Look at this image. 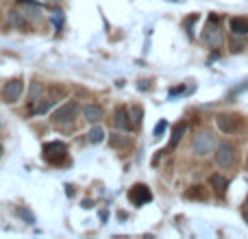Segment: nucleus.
Segmentation results:
<instances>
[{"mask_svg": "<svg viewBox=\"0 0 248 239\" xmlns=\"http://www.w3.org/2000/svg\"><path fill=\"white\" fill-rule=\"evenodd\" d=\"M209 185L216 189V194H220V196H222V194L227 192V187H229V180L224 179L222 174H214V176L209 179Z\"/></svg>", "mask_w": 248, "mask_h": 239, "instance_id": "obj_12", "label": "nucleus"}, {"mask_svg": "<svg viewBox=\"0 0 248 239\" xmlns=\"http://www.w3.org/2000/svg\"><path fill=\"white\" fill-rule=\"evenodd\" d=\"M131 120H133V126H140L141 124V107H133L131 109Z\"/></svg>", "mask_w": 248, "mask_h": 239, "instance_id": "obj_19", "label": "nucleus"}, {"mask_svg": "<svg viewBox=\"0 0 248 239\" xmlns=\"http://www.w3.org/2000/svg\"><path fill=\"white\" fill-rule=\"evenodd\" d=\"M0 154H2V146H0Z\"/></svg>", "mask_w": 248, "mask_h": 239, "instance_id": "obj_23", "label": "nucleus"}, {"mask_svg": "<svg viewBox=\"0 0 248 239\" xmlns=\"http://www.w3.org/2000/svg\"><path fill=\"white\" fill-rule=\"evenodd\" d=\"M202 39L207 46L211 48H220L222 46V29H220V17L218 15H209L205 30H202Z\"/></svg>", "mask_w": 248, "mask_h": 239, "instance_id": "obj_1", "label": "nucleus"}, {"mask_svg": "<svg viewBox=\"0 0 248 239\" xmlns=\"http://www.w3.org/2000/svg\"><path fill=\"white\" fill-rule=\"evenodd\" d=\"M42 94H44V85L42 83H33V87H31V103L39 100V96Z\"/></svg>", "mask_w": 248, "mask_h": 239, "instance_id": "obj_18", "label": "nucleus"}, {"mask_svg": "<svg viewBox=\"0 0 248 239\" xmlns=\"http://www.w3.org/2000/svg\"><path fill=\"white\" fill-rule=\"evenodd\" d=\"M44 159H46L50 165H61V163L68 159V148L61 141H48L44 146Z\"/></svg>", "mask_w": 248, "mask_h": 239, "instance_id": "obj_2", "label": "nucleus"}, {"mask_svg": "<svg viewBox=\"0 0 248 239\" xmlns=\"http://www.w3.org/2000/svg\"><path fill=\"white\" fill-rule=\"evenodd\" d=\"M9 22H11L16 29H20V30H26V29H29V20H26V13H22V11H9Z\"/></svg>", "mask_w": 248, "mask_h": 239, "instance_id": "obj_11", "label": "nucleus"}, {"mask_svg": "<svg viewBox=\"0 0 248 239\" xmlns=\"http://www.w3.org/2000/svg\"><path fill=\"white\" fill-rule=\"evenodd\" d=\"M216 124H218V128H220L222 133L231 135V133H235L237 128H240V118H237V116H231V113H222V116L216 118Z\"/></svg>", "mask_w": 248, "mask_h": 239, "instance_id": "obj_8", "label": "nucleus"}, {"mask_svg": "<svg viewBox=\"0 0 248 239\" xmlns=\"http://www.w3.org/2000/svg\"><path fill=\"white\" fill-rule=\"evenodd\" d=\"M214 148H216V137L211 135L209 131H202L194 137V152H196L198 157H207V154H211Z\"/></svg>", "mask_w": 248, "mask_h": 239, "instance_id": "obj_3", "label": "nucleus"}, {"mask_svg": "<svg viewBox=\"0 0 248 239\" xmlns=\"http://www.w3.org/2000/svg\"><path fill=\"white\" fill-rule=\"evenodd\" d=\"M52 105H55V98H44V100H42V105L33 109V113H37V116H42V113H46L48 109L52 107Z\"/></svg>", "mask_w": 248, "mask_h": 239, "instance_id": "obj_17", "label": "nucleus"}, {"mask_svg": "<svg viewBox=\"0 0 248 239\" xmlns=\"http://www.w3.org/2000/svg\"><path fill=\"white\" fill-rule=\"evenodd\" d=\"M87 139L92 141V144H100V141L105 139V131H103V126H94L90 131V137H87Z\"/></svg>", "mask_w": 248, "mask_h": 239, "instance_id": "obj_16", "label": "nucleus"}, {"mask_svg": "<svg viewBox=\"0 0 248 239\" xmlns=\"http://www.w3.org/2000/svg\"><path fill=\"white\" fill-rule=\"evenodd\" d=\"M22 90H24V83H22L20 78H13V81H9L7 85L2 87V100L4 103H16L22 96Z\"/></svg>", "mask_w": 248, "mask_h": 239, "instance_id": "obj_7", "label": "nucleus"}, {"mask_svg": "<svg viewBox=\"0 0 248 239\" xmlns=\"http://www.w3.org/2000/svg\"><path fill=\"white\" fill-rule=\"evenodd\" d=\"M78 113H81V107L77 103H68L55 113L52 120H55V124H72L78 118Z\"/></svg>", "mask_w": 248, "mask_h": 239, "instance_id": "obj_4", "label": "nucleus"}, {"mask_svg": "<svg viewBox=\"0 0 248 239\" xmlns=\"http://www.w3.org/2000/svg\"><path fill=\"white\" fill-rule=\"evenodd\" d=\"M166 128H168V122H159V124H157V128H155V137H161Z\"/></svg>", "mask_w": 248, "mask_h": 239, "instance_id": "obj_21", "label": "nucleus"}, {"mask_svg": "<svg viewBox=\"0 0 248 239\" xmlns=\"http://www.w3.org/2000/svg\"><path fill=\"white\" fill-rule=\"evenodd\" d=\"M231 33L233 35H246L248 33V20L246 17H233L231 20Z\"/></svg>", "mask_w": 248, "mask_h": 239, "instance_id": "obj_13", "label": "nucleus"}, {"mask_svg": "<svg viewBox=\"0 0 248 239\" xmlns=\"http://www.w3.org/2000/svg\"><path fill=\"white\" fill-rule=\"evenodd\" d=\"M16 211H17V215H20V218H24V220H26V222H29V224L33 222V220H35V218H33V213H29V211L24 209V207H17Z\"/></svg>", "mask_w": 248, "mask_h": 239, "instance_id": "obj_20", "label": "nucleus"}, {"mask_svg": "<svg viewBox=\"0 0 248 239\" xmlns=\"http://www.w3.org/2000/svg\"><path fill=\"white\" fill-rule=\"evenodd\" d=\"M113 122H116V128L118 131H122V133H128L133 128V120L128 118V111L124 107H120L116 111V118H113Z\"/></svg>", "mask_w": 248, "mask_h": 239, "instance_id": "obj_9", "label": "nucleus"}, {"mask_svg": "<svg viewBox=\"0 0 248 239\" xmlns=\"http://www.w3.org/2000/svg\"><path fill=\"white\" fill-rule=\"evenodd\" d=\"M216 163H218L220 167H231L233 163H235V148H233L231 144H220L218 146V152H216Z\"/></svg>", "mask_w": 248, "mask_h": 239, "instance_id": "obj_5", "label": "nucleus"}, {"mask_svg": "<svg viewBox=\"0 0 248 239\" xmlns=\"http://www.w3.org/2000/svg\"><path fill=\"white\" fill-rule=\"evenodd\" d=\"M128 200H131L135 207H141V205L153 200V194H150V189L146 187V185H135V187L128 189Z\"/></svg>", "mask_w": 248, "mask_h": 239, "instance_id": "obj_6", "label": "nucleus"}, {"mask_svg": "<svg viewBox=\"0 0 248 239\" xmlns=\"http://www.w3.org/2000/svg\"><path fill=\"white\" fill-rule=\"evenodd\" d=\"M244 220H246V222H248V213H246V215H244Z\"/></svg>", "mask_w": 248, "mask_h": 239, "instance_id": "obj_22", "label": "nucleus"}, {"mask_svg": "<svg viewBox=\"0 0 248 239\" xmlns=\"http://www.w3.org/2000/svg\"><path fill=\"white\" fill-rule=\"evenodd\" d=\"M185 131H187V124H185V122H179V124H176L174 131H172V139H170V146H168V148H176V144H179L181 137L185 135Z\"/></svg>", "mask_w": 248, "mask_h": 239, "instance_id": "obj_14", "label": "nucleus"}, {"mask_svg": "<svg viewBox=\"0 0 248 239\" xmlns=\"http://www.w3.org/2000/svg\"><path fill=\"white\" fill-rule=\"evenodd\" d=\"M185 198H189V200H207V192L202 185H194L192 189L185 192Z\"/></svg>", "mask_w": 248, "mask_h": 239, "instance_id": "obj_15", "label": "nucleus"}, {"mask_svg": "<svg viewBox=\"0 0 248 239\" xmlns=\"http://www.w3.org/2000/svg\"><path fill=\"white\" fill-rule=\"evenodd\" d=\"M83 116H85L87 122L96 124L103 120V109H100L98 105H85V107H83Z\"/></svg>", "mask_w": 248, "mask_h": 239, "instance_id": "obj_10", "label": "nucleus"}]
</instances>
